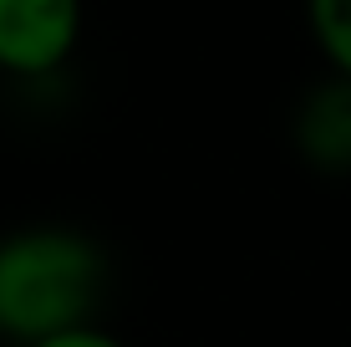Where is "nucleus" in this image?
<instances>
[{
    "label": "nucleus",
    "instance_id": "1",
    "mask_svg": "<svg viewBox=\"0 0 351 347\" xmlns=\"http://www.w3.org/2000/svg\"><path fill=\"white\" fill-rule=\"evenodd\" d=\"M102 250L66 225H31L0 240V337L46 342L87 327L102 296Z\"/></svg>",
    "mask_w": 351,
    "mask_h": 347
},
{
    "label": "nucleus",
    "instance_id": "2",
    "mask_svg": "<svg viewBox=\"0 0 351 347\" xmlns=\"http://www.w3.org/2000/svg\"><path fill=\"white\" fill-rule=\"evenodd\" d=\"M82 41V0H0V71L51 77Z\"/></svg>",
    "mask_w": 351,
    "mask_h": 347
},
{
    "label": "nucleus",
    "instance_id": "3",
    "mask_svg": "<svg viewBox=\"0 0 351 347\" xmlns=\"http://www.w3.org/2000/svg\"><path fill=\"white\" fill-rule=\"evenodd\" d=\"M306 148L326 164H351V82H336L331 92H316L300 123Z\"/></svg>",
    "mask_w": 351,
    "mask_h": 347
},
{
    "label": "nucleus",
    "instance_id": "4",
    "mask_svg": "<svg viewBox=\"0 0 351 347\" xmlns=\"http://www.w3.org/2000/svg\"><path fill=\"white\" fill-rule=\"evenodd\" d=\"M306 21L331 71L351 82V0H306Z\"/></svg>",
    "mask_w": 351,
    "mask_h": 347
},
{
    "label": "nucleus",
    "instance_id": "5",
    "mask_svg": "<svg viewBox=\"0 0 351 347\" xmlns=\"http://www.w3.org/2000/svg\"><path fill=\"white\" fill-rule=\"evenodd\" d=\"M31 347H123L112 337V332H102V327H71V332H56V337H46V342H31Z\"/></svg>",
    "mask_w": 351,
    "mask_h": 347
},
{
    "label": "nucleus",
    "instance_id": "6",
    "mask_svg": "<svg viewBox=\"0 0 351 347\" xmlns=\"http://www.w3.org/2000/svg\"><path fill=\"white\" fill-rule=\"evenodd\" d=\"M0 342H5V337H0Z\"/></svg>",
    "mask_w": 351,
    "mask_h": 347
}]
</instances>
